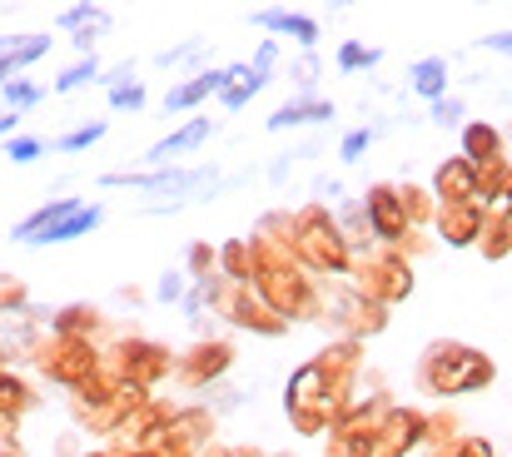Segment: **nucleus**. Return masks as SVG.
<instances>
[{
    "label": "nucleus",
    "mask_w": 512,
    "mask_h": 457,
    "mask_svg": "<svg viewBox=\"0 0 512 457\" xmlns=\"http://www.w3.org/2000/svg\"><path fill=\"white\" fill-rule=\"evenodd\" d=\"M493 214H508V219H512V159H508V179H503V194H498Z\"/></svg>",
    "instance_id": "obj_50"
},
{
    "label": "nucleus",
    "mask_w": 512,
    "mask_h": 457,
    "mask_svg": "<svg viewBox=\"0 0 512 457\" xmlns=\"http://www.w3.org/2000/svg\"><path fill=\"white\" fill-rule=\"evenodd\" d=\"M483 219H488L483 204H438V214H433V239L448 244V249H473L478 234H483Z\"/></svg>",
    "instance_id": "obj_16"
},
{
    "label": "nucleus",
    "mask_w": 512,
    "mask_h": 457,
    "mask_svg": "<svg viewBox=\"0 0 512 457\" xmlns=\"http://www.w3.org/2000/svg\"><path fill=\"white\" fill-rule=\"evenodd\" d=\"M244 75V65H229V70H199V75H189V80H179L174 90H165V115H184V110H194V105H204L209 95H219L229 80H239Z\"/></svg>",
    "instance_id": "obj_17"
},
{
    "label": "nucleus",
    "mask_w": 512,
    "mask_h": 457,
    "mask_svg": "<svg viewBox=\"0 0 512 457\" xmlns=\"http://www.w3.org/2000/svg\"><path fill=\"white\" fill-rule=\"evenodd\" d=\"M398 204H403V219H408V229H433V214H438V204H433V194H428L423 184L403 179V184H398Z\"/></svg>",
    "instance_id": "obj_31"
},
{
    "label": "nucleus",
    "mask_w": 512,
    "mask_h": 457,
    "mask_svg": "<svg viewBox=\"0 0 512 457\" xmlns=\"http://www.w3.org/2000/svg\"><path fill=\"white\" fill-rule=\"evenodd\" d=\"M204 294H209V308H214L229 328H239V333H254V338H284V333H289V323L254 294V284H224V279H219V284L204 289Z\"/></svg>",
    "instance_id": "obj_9"
},
{
    "label": "nucleus",
    "mask_w": 512,
    "mask_h": 457,
    "mask_svg": "<svg viewBox=\"0 0 512 457\" xmlns=\"http://www.w3.org/2000/svg\"><path fill=\"white\" fill-rule=\"evenodd\" d=\"M45 100V85H30V80H10L5 85V110L10 115H20V110H30V105H40Z\"/></svg>",
    "instance_id": "obj_40"
},
{
    "label": "nucleus",
    "mask_w": 512,
    "mask_h": 457,
    "mask_svg": "<svg viewBox=\"0 0 512 457\" xmlns=\"http://www.w3.org/2000/svg\"><path fill=\"white\" fill-rule=\"evenodd\" d=\"M95 80H100V60H95V55H85V60H80V65H70V70H65V75H60L50 90H55V95H70V90H80V85H95Z\"/></svg>",
    "instance_id": "obj_37"
},
{
    "label": "nucleus",
    "mask_w": 512,
    "mask_h": 457,
    "mask_svg": "<svg viewBox=\"0 0 512 457\" xmlns=\"http://www.w3.org/2000/svg\"><path fill=\"white\" fill-rule=\"evenodd\" d=\"M249 249H254V294L274 308L289 328L309 323L319 313L314 274H304L289 249H274V244H259V239H249Z\"/></svg>",
    "instance_id": "obj_2"
},
{
    "label": "nucleus",
    "mask_w": 512,
    "mask_h": 457,
    "mask_svg": "<svg viewBox=\"0 0 512 457\" xmlns=\"http://www.w3.org/2000/svg\"><path fill=\"white\" fill-rule=\"evenodd\" d=\"M5 154H10L15 164H35V159L45 154V140H25V135H15V140H5Z\"/></svg>",
    "instance_id": "obj_44"
},
{
    "label": "nucleus",
    "mask_w": 512,
    "mask_h": 457,
    "mask_svg": "<svg viewBox=\"0 0 512 457\" xmlns=\"http://www.w3.org/2000/svg\"><path fill=\"white\" fill-rule=\"evenodd\" d=\"M503 179H508V154L478 169V204H483V209H493V204H498V194H503Z\"/></svg>",
    "instance_id": "obj_36"
},
{
    "label": "nucleus",
    "mask_w": 512,
    "mask_h": 457,
    "mask_svg": "<svg viewBox=\"0 0 512 457\" xmlns=\"http://www.w3.org/2000/svg\"><path fill=\"white\" fill-rule=\"evenodd\" d=\"M274 65H279V45H274V40H264L249 70H259V75H269V80H274Z\"/></svg>",
    "instance_id": "obj_47"
},
{
    "label": "nucleus",
    "mask_w": 512,
    "mask_h": 457,
    "mask_svg": "<svg viewBox=\"0 0 512 457\" xmlns=\"http://www.w3.org/2000/svg\"><path fill=\"white\" fill-rule=\"evenodd\" d=\"M488 264H503L512 254V219L508 214H493L488 209V219H483V234H478V244H473Z\"/></svg>",
    "instance_id": "obj_30"
},
{
    "label": "nucleus",
    "mask_w": 512,
    "mask_h": 457,
    "mask_svg": "<svg viewBox=\"0 0 512 457\" xmlns=\"http://www.w3.org/2000/svg\"><path fill=\"white\" fill-rule=\"evenodd\" d=\"M334 120V100H319V95H299V100H284L274 115H269V130H299V125H324Z\"/></svg>",
    "instance_id": "obj_24"
},
{
    "label": "nucleus",
    "mask_w": 512,
    "mask_h": 457,
    "mask_svg": "<svg viewBox=\"0 0 512 457\" xmlns=\"http://www.w3.org/2000/svg\"><path fill=\"white\" fill-rule=\"evenodd\" d=\"M433 204H478V169L458 154H448L438 169H433Z\"/></svg>",
    "instance_id": "obj_18"
},
{
    "label": "nucleus",
    "mask_w": 512,
    "mask_h": 457,
    "mask_svg": "<svg viewBox=\"0 0 512 457\" xmlns=\"http://www.w3.org/2000/svg\"><path fill=\"white\" fill-rule=\"evenodd\" d=\"M125 457H155V453H125Z\"/></svg>",
    "instance_id": "obj_54"
},
{
    "label": "nucleus",
    "mask_w": 512,
    "mask_h": 457,
    "mask_svg": "<svg viewBox=\"0 0 512 457\" xmlns=\"http://www.w3.org/2000/svg\"><path fill=\"white\" fill-rule=\"evenodd\" d=\"M483 45H488V50H498V55H508V60H512V30H498V35H483Z\"/></svg>",
    "instance_id": "obj_49"
},
{
    "label": "nucleus",
    "mask_w": 512,
    "mask_h": 457,
    "mask_svg": "<svg viewBox=\"0 0 512 457\" xmlns=\"http://www.w3.org/2000/svg\"><path fill=\"white\" fill-rule=\"evenodd\" d=\"M378 60H383V50L378 45H363V40H343L339 55H334V65H339L343 75H358V70H368Z\"/></svg>",
    "instance_id": "obj_35"
},
{
    "label": "nucleus",
    "mask_w": 512,
    "mask_h": 457,
    "mask_svg": "<svg viewBox=\"0 0 512 457\" xmlns=\"http://www.w3.org/2000/svg\"><path fill=\"white\" fill-rule=\"evenodd\" d=\"M55 40L40 30V35H0V85L20 80V70H30Z\"/></svg>",
    "instance_id": "obj_21"
},
{
    "label": "nucleus",
    "mask_w": 512,
    "mask_h": 457,
    "mask_svg": "<svg viewBox=\"0 0 512 457\" xmlns=\"http://www.w3.org/2000/svg\"><path fill=\"white\" fill-rule=\"evenodd\" d=\"M229 368H234V343L229 338H199L184 353H174V383L189 388V393L214 388Z\"/></svg>",
    "instance_id": "obj_13"
},
{
    "label": "nucleus",
    "mask_w": 512,
    "mask_h": 457,
    "mask_svg": "<svg viewBox=\"0 0 512 457\" xmlns=\"http://www.w3.org/2000/svg\"><path fill=\"white\" fill-rule=\"evenodd\" d=\"M254 25L279 30V35L299 40L304 50H314V45H319V20H314V15H299V10H254Z\"/></svg>",
    "instance_id": "obj_25"
},
{
    "label": "nucleus",
    "mask_w": 512,
    "mask_h": 457,
    "mask_svg": "<svg viewBox=\"0 0 512 457\" xmlns=\"http://www.w3.org/2000/svg\"><path fill=\"white\" fill-rule=\"evenodd\" d=\"M105 328H110V318L95 304H65L50 318V333H60V338H85V343H100Z\"/></svg>",
    "instance_id": "obj_23"
},
{
    "label": "nucleus",
    "mask_w": 512,
    "mask_h": 457,
    "mask_svg": "<svg viewBox=\"0 0 512 457\" xmlns=\"http://www.w3.org/2000/svg\"><path fill=\"white\" fill-rule=\"evenodd\" d=\"M194 457H229V443H209L204 453H194Z\"/></svg>",
    "instance_id": "obj_51"
},
{
    "label": "nucleus",
    "mask_w": 512,
    "mask_h": 457,
    "mask_svg": "<svg viewBox=\"0 0 512 457\" xmlns=\"http://www.w3.org/2000/svg\"><path fill=\"white\" fill-rule=\"evenodd\" d=\"M408 90L423 95L428 105L443 100V95H448V60H443V55H423V60H413V65H408Z\"/></svg>",
    "instance_id": "obj_26"
},
{
    "label": "nucleus",
    "mask_w": 512,
    "mask_h": 457,
    "mask_svg": "<svg viewBox=\"0 0 512 457\" xmlns=\"http://www.w3.org/2000/svg\"><path fill=\"white\" fill-rule=\"evenodd\" d=\"M204 169H150V174H105V189H155V194H184L194 184H204Z\"/></svg>",
    "instance_id": "obj_19"
},
{
    "label": "nucleus",
    "mask_w": 512,
    "mask_h": 457,
    "mask_svg": "<svg viewBox=\"0 0 512 457\" xmlns=\"http://www.w3.org/2000/svg\"><path fill=\"white\" fill-rule=\"evenodd\" d=\"M358 204H363V214H368V234H373V244L393 249V244L403 239V229H408L403 204H398V184H393V179H373V184L363 189Z\"/></svg>",
    "instance_id": "obj_15"
},
{
    "label": "nucleus",
    "mask_w": 512,
    "mask_h": 457,
    "mask_svg": "<svg viewBox=\"0 0 512 457\" xmlns=\"http://www.w3.org/2000/svg\"><path fill=\"white\" fill-rule=\"evenodd\" d=\"M343 284H348L353 294H363L368 304L398 308L408 294H413V284H418V279H413V264H403L393 249L373 244V249H363V254H348Z\"/></svg>",
    "instance_id": "obj_6"
},
{
    "label": "nucleus",
    "mask_w": 512,
    "mask_h": 457,
    "mask_svg": "<svg viewBox=\"0 0 512 457\" xmlns=\"http://www.w3.org/2000/svg\"><path fill=\"white\" fill-rule=\"evenodd\" d=\"M170 413H174V403L170 398H145L115 433H110V448H120V453H150L155 443H160V433H165V423H170Z\"/></svg>",
    "instance_id": "obj_14"
},
{
    "label": "nucleus",
    "mask_w": 512,
    "mask_h": 457,
    "mask_svg": "<svg viewBox=\"0 0 512 457\" xmlns=\"http://www.w3.org/2000/svg\"><path fill=\"white\" fill-rule=\"evenodd\" d=\"M145 398H155V393H140V388H130V383H120V378H110V373L100 368L95 378H85L80 388H70V418H75L80 428L110 438Z\"/></svg>",
    "instance_id": "obj_4"
},
{
    "label": "nucleus",
    "mask_w": 512,
    "mask_h": 457,
    "mask_svg": "<svg viewBox=\"0 0 512 457\" xmlns=\"http://www.w3.org/2000/svg\"><path fill=\"white\" fill-rule=\"evenodd\" d=\"M388 403H393V398H383V393H373V398L358 393V403L324 433V438H329V443H324V457H373V433H378V418H383Z\"/></svg>",
    "instance_id": "obj_11"
},
{
    "label": "nucleus",
    "mask_w": 512,
    "mask_h": 457,
    "mask_svg": "<svg viewBox=\"0 0 512 457\" xmlns=\"http://www.w3.org/2000/svg\"><path fill=\"white\" fill-rule=\"evenodd\" d=\"M184 294H189L184 269H165V274H160V284H155V299H160V304H179Z\"/></svg>",
    "instance_id": "obj_42"
},
{
    "label": "nucleus",
    "mask_w": 512,
    "mask_h": 457,
    "mask_svg": "<svg viewBox=\"0 0 512 457\" xmlns=\"http://www.w3.org/2000/svg\"><path fill=\"white\" fill-rule=\"evenodd\" d=\"M438 249V239H428V229H403V239L393 244V254L403 259V264H413V259H428Z\"/></svg>",
    "instance_id": "obj_38"
},
{
    "label": "nucleus",
    "mask_w": 512,
    "mask_h": 457,
    "mask_svg": "<svg viewBox=\"0 0 512 457\" xmlns=\"http://www.w3.org/2000/svg\"><path fill=\"white\" fill-rule=\"evenodd\" d=\"M30 358H35V368H40L50 383H60V388H80L85 378L100 373V343H85V338H60V333H50V338L35 343Z\"/></svg>",
    "instance_id": "obj_10"
},
{
    "label": "nucleus",
    "mask_w": 512,
    "mask_h": 457,
    "mask_svg": "<svg viewBox=\"0 0 512 457\" xmlns=\"http://www.w3.org/2000/svg\"><path fill=\"white\" fill-rule=\"evenodd\" d=\"M214 428H219V418H214L204 403H174L170 423H165V433H160V443H155L150 453L155 457H194L214 443Z\"/></svg>",
    "instance_id": "obj_12"
},
{
    "label": "nucleus",
    "mask_w": 512,
    "mask_h": 457,
    "mask_svg": "<svg viewBox=\"0 0 512 457\" xmlns=\"http://www.w3.org/2000/svg\"><path fill=\"white\" fill-rule=\"evenodd\" d=\"M15 120H20V115H10V110H0V135H10V130H15Z\"/></svg>",
    "instance_id": "obj_52"
},
{
    "label": "nucleus",
    "mask_w": 512,
    "mask_h": 457,
    "mask_svg": "<svg viewBox=\"0 0 512 457\" xmlns=\"http://www.w3.org/2000/svg\"><path fill=\"white\" fill-rule=\"evenodd\" d=\"M214 254H219V279L224 284H254V249H249V239H229Z\"/></svg>",
    "instance_id": "obj_29"
},
{
    "label": "nucleus",
    "mask_w": 512,
    "mask_h": 457,
    "mask_svg": "<svg viewBox=\"0 0 512 457\" xmlns=\"http://www.w3.org/2000/svg\"><path fill=\"white\" fill-rule=\"evenodd\" d=\"M433 125H463V100L458 95L433 100Z\"/></svg>",
    "instance_id": "obj_45"
},
{
    "label": "nucleus",
    "mask_w": 512,
    "mask_h": 457,
    "mask_svg": "<svg viewBox=\"0 0 512 457\" xmlns=\"http://www.w3.org/2000/svg\"><path fill=\"white\" fill-rule=\"evenodd\" d=\"M110 110H145V85L140 80L110 85Z\"/></svg>",
    "instance_id": "obj_41"
},
{
    "label": "nucleus",
    "mask_w": 512,
    "mask_h": 457,
    "mask_svg": "<svg viewBox=\"0 0 512 457\" xmlns=\"http://www.w3.org/2000/svg\"><path fill=\"white\" fill-rule=\"evenodd\" d=\"M493 378H498V363L483 348L458 343V338H433L418 353V368H413L418 393H428L433 403H448L458 393H483Z\"/></svg>",
    "instance_id": "obj_1"
},
{
    "label": "nucleus",
    "mask_w": 512,
    "mask_h": 457,
    "mask_svg": "<svg viewBox=\"0 0 512 457\" xmlns=\"http://www.w3.org/2000/svg\"><path fill=\"white\" fill-rule=\"evenodd\" d=\"M105 130H110V120H95V125H80V130H70V135H60L50 150L70 154V150H90L95 140H105Z\"/></svg>",
    "instance_id": "obj_39"
},
{
    "label": "nucleus",
    "mask_w": 512,
    "mask_h": 457,
    "mask_svg": "<svg viewBox=\"0 0 512 457\" xmlns=\"http://www.w3.org/2000/svg\"><path fill=\"white\" fill-rule=\"evenodd\" d=\"M463 433H458V413H448V408H438V413H423V453H438V448H448V443H458Z\"/></svg>",
    "instance_id": "obj_33"
},
{
    "label": "nucleus",
    "mask_w": 512,
    "mask_h": 457,
    "mask_svg": "<svg viewBox=\"0 0 512 457\" xmlns=\"http://www.w3.org/2000/svg\"><path fill=\"white\" fill-rule=\"evenodd\" d=\"M184 279H189V289H214L219 284V254H214V244L194 239L184 249Z\"/></svg>",
    "instance_id": "obj_28"
},
{
    "label": "nucleus",
    "mask_w": 512,
    "mask_h": 457,
    "mask_svg": "<svg viewBox=\"0 0 512 457\" xmlns=\"http://www.w3.org/2000/svg\"><path fill=\"white\" fill-rule=\"evenodd\" d=\"M0 308H25V289L15 279H0Z\"/></svg>",
    "instance_id": "obj_48"
},
{
    "label": "nucleus",
    "mask_w": 512,
    "mask_h": 457,
    "mask_svg": "<svg viewBox=\"0 0 512 457\" xmlns=\"http://www.w3.org/2000/svg\"><path fill=\"white\" fill-rule=\"evenodd\" d=\"M35 403H40V398L30 393V383H20L15 373H5V368H0V418H5V423H15V418H20V413H30Z\"/></svg>",
    "instance_id": "obj_32"
},
{
    "label": "nucleus",
    "mask_w": 512,
    "mask_h": 457,
    "mask_svg": "<svg viewBox=\"0 0 512 457\" xmlns=\"http://www.w3.org/2000/svg\"><path fill=\"white\" fill-rule=\"evenodd\" d=\"M289 75H294V85H299L304 95H314V80H319V55H314V50H304V55L289 65Z\"/></svg>",
    "instance_id": "obj_43"
},
{
    "label": "nucleus",
    "mask_w": 512,
    "mask_h": 457,
    "mask_svg": "<svg viewBox=\"0 0 512 457\" xmlns=\"http://www.w3.org/2000/svg\"><path fill=\"white\" fill-rule=\"evenodd\" d=\"M85 457H125L120 448H95V453H85Z\"/></svg>",
    "instance_id": "obj_53"
},
{
    "label": "nucleus",
    "mask_w": 512,
    "mask_h": 457,
    "mask_svg": "<svg viewBox=\"0 0 512 457\" xmlns=\"http://www.w3.org/2000/svg\"><path fill=\"white\" fill-rule=\"evenodd\" d=\"M264 457H289V453H264Z\"/></svg>",
    "instance_id": "obj_55"
},
{
    "label": "nucleus",
    "mask_w": 512,
    "mask_h": 457,
    "mask_svg": "<svg viewBox=\"0 0 512 457\" xmlns=\"http://www.w3.org/2000/svg\"><path fill=\"white\" fill-rule=\"evenodd\" d=\"M294 259H299V269L314 274V279H343V269H348V244H343L329 204L314 199V204L294 209Z\"/></svg>",
    "instance_id": "obj_3"
},
{
    "label": "nucleus",
    "mask_w": 512,
    "mask_h": 457,
    "mask_svg": "<svg viewBox=\"0 0 512 457\" xmlns=\"http://www.w3.org/2000/svg\"><path fill=\"white\" fill-rule=\"evenodd\" d=\"M100 219H105L100 204H85V199L65 194V199L35 209L25 224H15V239H20V244H70V239L100 229Z\"/></svg>",
    "instance_id": "obj_8"
},
{
    "label": "nucleus",
    "mask_w": 512,
    "mask_h": 457,
    "mask_svg": "<svg viewBox=\"0 0 512 457\" xmlns=\"http://www.w3.org/2000/svg\"><path fill=\"white\" fill-rule=\"evenodd\" d=\"M503 130L493 125V120H468L463 125V140H458V159H468L473 169H483V164H493V159H503Z\"/></svg>",
    "instance_id": "obj_22"
},
{
    "label": "nucleus",
    "mask_w": 512,
    "mask_h": 457,
    "mask_svg": "<svg viewBox=\"0 0 512 457\" xmlns=\"http://www.w3.org/2000/svg\"><path fill=\"white\" fill-rule=\"evenodd\" d=\"M373 145V130H353V135H343V145H339V159H363V150Z\"/></svg>",
    "instance_id": "obj_46"
},
{
    "label": "nucleus",
    "mask_w": 512,
    "mask_h": 457,
    "mask_svg": "<svg viewBox=\"0 0 512 457\" xmlns=\"http://www.w3.org/2000/svg\"><path fill=\"white\" fill-rule=\"evenodd\" d=\"M314 294H319V323H329L334 338H348V343H368L388 328V308L368 304L363 294H353L343 279H314Z\"/></svg>",
    "instance_id": "obj_7"
},
{
    "label": "nucleus",
    "mask_w": 512,
    "mask_h": 457,
    "mask_svg": "<svg viewBox=\"0 0 512 457\" xmlns=\"http://www.w3.org/2000/svg\"><path fill=\"white\" fill-rule=\"evenodd\" d=\"M264 85H269V75H259V70H249V65H244V75H239V80H229V85L219 90V105H224V110H244Z\"/></svg>",
    "instance_id": "obj_34"
},
{
    "label": "nucleus",
    "mask_w": 512,
    "mask_h": 457,
    "mask_svg": "<svg viewBox=\"0 0 512 457\" xmlns=\"http://www.w3.org/2000/svg\"><path fill=\"white\" fill-rule=\"evenodd\" d=\"M334 214V224H339L343 244H348V254H363V249H373V234H368V214H363V204L358 199H343L339 209H329Z\"/></svg>",
    "instance_id": "obj_27"
},
{
    "label": "nucleus",
    "mask_w": 512,
    "mask_h": 457,
    "mask_svg": "<svg viewBox=\"0 0 512 457\" xmlns=\"http://www.w3.org/2000/svg\"><path fill=\"white\" fill-rule=\"evenodd\" d=\"M209 135H214V120H209V115H194L189 125H179L174 135H165L160 145H150V150H145V164H155V169H170L179 154H194L199 145H204V140H209Z\"/></svg>",
    "instance_id": "obj_20"
},
{
    "label": "nucleus",
    "mask_w": 512,
    "mask_h": 457,
    "mask_svg": "<svg viewBox=\"0 0 512 457\" xmlns=\"http://www.w3.org/2000/svg\"><path fill=\"white\" fill-rule=\"evenodd\" d=\"M100 368L140 393H155L160 383L174 378V348L170 343H155V338H140V333H120L115 343L100 348Z\"/></svg>",
    "instance_id": "obj_5"
}]
</instances>
